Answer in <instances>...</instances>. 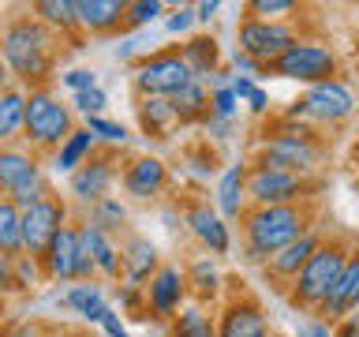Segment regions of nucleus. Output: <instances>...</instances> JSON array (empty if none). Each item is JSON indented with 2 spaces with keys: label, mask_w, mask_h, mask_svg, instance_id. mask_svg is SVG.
Here are the masks:
<instances>
[{
  "label": "nucleus",
  "mask_w": 359,
  "mask_h": 337,
  "mask_svg": "<svg viewBox=\"0 0 359 337\" xmlns=\"http://www.w3.org/2000/svg\"><path fill=\"white\" fill-rule=\"evenodd\" d=\"M232 67H236V75H262V67H258L255 60H251V56H243L240 49H232Z\"/></svg>",
  "instance_id": "obj_48"
},
{
  "label": "nucleus",
  "mask_w": 359,
  "mask_h": 337,
  "mask_svg": "<svg viewBox=\"0 0 359 337\" xmlns=\"http://www.w3.org/2000/svg\"><path fill=\"white\" fill-rule=\"evenodd\" d=\"M314 184L307 176L285 173V168H266V165H251L247 173V199L255 206H296V202L311 199Z\"/></svg>",
  "instance_id": "obj_10"
},
{
  "label": "nucleus",
  "mask_w": 359,
  "mask_h": 337,
  "mask_svg": "<svg viewBox=\"0 0 359 337\" xmlns=\"http://www.w3.org/2000/svg\"><path fill=\"white\" fill-rule=\"evenodd\" d=\"M217 337H269V322L258 303L251 300H232L221 311L217 322Z\"/></svg>",
  "instance_id": "obj_20"
},
{
  "label": "nucleus",
  "mask_w": 359,
  "mask_h": 337,
  "mask_svg": "<svg viewBox=\"0 0 359 337\" xmlns=\"http://www.w3.org/2000/svg\"><path fill=\"white\" fill-rule=\"evenodd\" d=\"M348 258H352V251H348L341 240L318 244V251L311 255V263L299 270L296 281H292L288 303H292V308H303V311H314V315H318V308L330 300V292L337 289V281H341Z\"/></svg>",
  "instance_id": "obj_3"
},
{
  "label": "nucleus",
  "mask_w": 359,
  "mask_h": 337,
  "mask_svg": "<svg viewBox=\"0 0 359 337\" xmlns=\"http://www.w3.org/2000/svg\"><path fill=\"white\" fill-rule=\"evenodd\" d=\"M112 184H116V157L112 154H94L86 165H79L75 173L67 176V195L90 210L94 202L109 199Z\"/></svg>",
  "instance_id": "obj_13"
},
{
  "label": "nucleus",
  "mask_w": 359,
  "mask_h": 337,
  "mask_svg": "<svg viewBox=\"0 0 359 337\" xmlns=\"http://www.w3.org/2000/svg\"><path fill=\"white\" fill-rule=\"evenodd\" d=\"M64 308H72L79 319H86L94 326H101V319L112 311L109 300H105V292H101L94 281H75V285L64 292Z\"/></svg>",
  "instance_id": "obj_27"
},
{
  "label": "nucleus",
  "mask_w": 359,
  "mask_h": 337,
  "mask_svg": "<svg viewBox=\"0 0 359 337\" xmlns=\"http://www.w3.org/2000/svg\"><path fill=\"white\" fill-rule=\"evenodd\" d=\"M296 0H247L243 19H262V22H280L288 11H296Z\"/></svg>",
  "instance_id": "obj_36"
},
{
  "label": "nucleus",
  "mask_w": 359,
  "mask_h": 337,
  "mask_svg": "<svg viewBox=\"0 0 359 337\" xmlns=\"http://www.w3.org/2000/svg\"><path fill=\"white\" fill-rule=\"evenodd\" d=\"M184 277H187V289L195 292L198 300H213L221 292V274H217V266H213V258H195L187 270H184Z\"/></svg>",
  "instance_id": "obj_32"
},
{
  "label": "nucleus",
  "mask_w": 359,
  "mask_h": 337,
  "mask_svg": "<svg viewBox=\"0 0 359 337\" xmlns=\"http://www.w3.org/2000/svg\"><path fill=\"white\" fill-rule=\"evenodd\" d=\"M240 221H243L247 263H258V266H266L280 247H288L303 232H311V213L303 202H296V206H251Z\"/></svg>",
  "instance_id": "obj_2"
},
{
  "label": "nucleus",
  "mask_w": 359,
  "mask_h": 337,
  "mask_svg": "<svg viewBox=\"0 0 359 337\" xmlns=\"http://www.w3.org/2000/svg\"><path fill=\"white\" fill-rule=\"evenodd\" d=\"M64 225H72V218H67V199H60L56 191L45 195L41 202H34L30 210H22V255L41 258Z\"/></svg>",
  "instance_id": "obj_11"
},
{
  "label": "nucleus",
  "mask_w": 359,
  "mask_h": 337,
  "mask_svg": "<svg viewBox=\"0 0 359 337\" xmlns=\"http://www.w3.org/2000/svg\"><path fill=\"white\" fill-rule=\"evenodd\" d=\"M83 221L112 236V232H120V229H123V221H128V206H123L116 195H109V199L94 202V206L86 210V218H83Z\"/></svg>",
  "instance_id": "obj_34"
},
{
  "label": "nucleus",
  "mask_w": 359,
  "mask_h": 337,
  "mask_svg": "<svg viewBox=\"0 0 359 337\" xmlns=\"http://www.w3.org/2000/svg\"><path fill=\"white\" fill-rule=\"evenodd\" d=\"M299 101L307 109V120H314V124H341L355 112V94L341 79H325V83L307 86Z\"/></svg>",
  "instance_id": "obj_12"
},
{
  "label": "nucleus",
  "mask_w": 359,
  "mask_h": 337,
  "mask_svg": "<svg viewBox=\"0 0 359 337\" xmlns=\"http://www.w3.org/2000/svg\"><path fill=\"white\" fill-rule=\"evenodd\" d=\"M255 90H258V83H255L251 75H232V94L240 98V101H247V98L255 94Z\"/></svg>",
  "instance_id": "obj_49"
},
{
  "label": "nucleus",
  "mask_w": 359,
  "mask_h": 337,
  "mask_svg": "<svg viewBox=\"0 0 359 337\" xmlns=\"http://www.w3.org/2000/svg\"><path fill=\"white\" fill-rule=\"evenodd\" d=\"M184 221H187L191 236H195L202 247H210V255H229L232 232H229V221H224L217 210H210V206H202V202H195V206H187Z\"/></svg>",
  "instance_id": "obj_17"
},
{
  "label": "nucleus",
  "mask_w": 359,
  "mask_h": 337,
  "mask_svg": "<svg viewBox=\"0 0 359 337\" xmlns=\"http://www.w3.org/2000/svg\"><path fill=\"white\" fill-rule=\"evenodd\" d=\"M116 300H120V308L135 311L146 300V289H139V285H116Z\"/></svg>",
  "instance_id": "obj_46"
},
{
  "label": "nucleus",
  "mask_w": 359,
  "mask_h": 337,
  "mask_svg": "<svg viewBox=\"0 0 359 337\" xmlns=\"http://www.w3.org/2000/svg\"><path fill=\"white\" fill-rule=\"evenodd\" d=\"M75 131V117L49 86L30 90L27 98V128H22V143L34 154H56L67 143V135Z\"/></svg>",
  "instance_id": "obj_5"
},
{
  "label": "nucleus",
  "mask_w": 359,
  "mask_h": 337,
  "mask_svg": "<svg viewBox=\"0 0 359 337\" xmlns=\"http://www.w3.org/2000/svg\"><path fill=\"white\" fill-rule=\"evenodd\" d=\"M8 86H15V83H11V72H8V64L0 60V94H4Z\"/></svg>",
  "instance_id": "obj_55"
},
{
  "label": "nucleus",
  "mask_w": 359,
  "mask_h": 337,
  "mask_svg": "<svg viewBox=\"0 0 359 337\" xmlns=\"http://www.w3.org/2000/svg\"><path fill=\"white\" fill-rule=\"evenodd\" d=\"M120 258H123V285L146 289V281L161 270V263H157V247L146 240V236H128L123 247H120Z\"/></svg>",
  "instance_id": "obj_22"
},
{
  "label": "nucleus",
  "mask_w": 359,
  "mask_h": 337,
  "mask_svg": "<svg viewBox=\"0 0 359 337\" xmlns=\"http://www.w3.org/2000/svg\"><path fill=\"white\" fill-rule=\"evenodd\" d=\"M247 109H251V112H255V117H262V112L269 109V94H266V90H262V86H258V90H255V94H251V98H247Z\"/></svg>",
  "instance_id": "obj_53"
},
{
  "label": "nucleus",
  "mask_w": 359,
  "mask_h": 337,
  "mask_svg": "<svg viewBox=\"0 0 359 337\" xmlns=\"http://www.w3.org/2000/svg\"><path fill=\"white\" fill-rule=\"evenodd\" d=\"M296 337H337V330L330 322H322V319H303L296 326Z\"/></svg>",
  "instance_id": "obj_45"
},
{
  "label": "nucleus",
  "mask_w": 359,
  "mask_h": 337,
  "mask_svg": "<svg viewBox=\"0 0 359 337\" xmlns=\"http://www.w3.org/2000/svg\"><path fill=\"white\" fill-rule=\"evenodd\" d=\"M79 236H83V247L90 251V258H94L97 274L105 281H120L123 277V258H120V247L112 244V236L94 229V225H86V221H79Z\"/></svg>",
  "instance_id": "obj_23"
},
{
  "label": "nucleus",
  "mask_w": 359,
  "mask_h": 337,
  "mask_svg": "<svg viewBox=\"0 0 359 337\" xmlns=\"http://www.w3.org/2000/svg\"><path fill=\"white\" fill-rule=\"evenodd\" d=\"M60 337H86V333H60Z\"/></svg>",
  "instance_id": "obj_56"
},
{
  "label": "nucleus",
  "mask_w": 359,
  "mask_h": 337,
  "mask_svg": "<svg viewBox=\"0 0 359 337\" xmlns=\"http://www.w3.org/2000/svg\"><path fill=\"white\" fill-rule=\"evenodd\" d=\"M0 251L19 258L22 255V210L0 195Z\"/></svg>",
  "instance_id": "obj_31"
},
{
  "label": "nucleus",
  "mask_w": 359,
  "mask_h": 337,
  "mask_svg": "<svg viewBox=\"0 0 359 337\" xmlns=\"http://www.w3.org/2000/svg\"><path fill=\"white\" fill-rule=\"evenodd\" d=\"M0 337H45L41 322H11L0 330Z\"/></svg>",
  "instance_id": "obj_47"
},
{
  "label": "nucleus",
  "mask_w": 359,
  "mask_h": 337,
  "mask_svg": "<svg viewBox=\"0 0 359 337\" xmlns=\"http://www.w3.org/2000/svg\"><path fill=\"white\" fill-rule=\"evenodd\" d=\"M101 330H105V337H131V333H128V326L120 322V315H116V311H109L105 319H101Z\"/></svg>",
  "instance_id": "obj_50"
},
{
  "label": "nucleus",
  "mask_w": 359,
  "mask_h": 337,
  "mask_svg": "<svg viewBox=\"0 0 359 337\" xmlns=\"http://www.w3.org/2000/svg\"><path fill=\"white\" fill-rule=\"evenodd\" d=\"M195 22H198V19H195V8H176L172 15L165 19V30H168V34H187Z\"/></svg>",
  "instance_id": "obj_44"
},
{
  "label": "nucleus",
  "mask_w": 359,
  "mask_h": 337,
  "mask_svg": "<svg viewBox=\"0 0 359 337\" xmlns=\"http://www.w3.org/2000/svg\"><path fill=\"white\" fill-rule=\"evenodd\" d=\"M172 105H176V112H180V120H184V124L206 120V117H210V86L195 79V83L184 86V90L172 98Z\"/></svg>",
  "instance_id": "obj_33"
},
{
  "label": "nucleus",
  "mask_w": 359,
  "mask_h": 337,
  "mask_svg": "<svg viewBox=\"0 0 359 337\" xmlns=\"http://www.w3.org/2000/svg\"><path fill=\"white\" fill-rule=\"evenodd\" d=\"M86 255L83 247V236H79V221L64 225L60 232H56V240L49 244V251L41 255V270L45 277L56 281V285H75V274H79V258Z\"/></svg>",
  "instance_id": "obj_14"
},
{
  "label": "nucleus",
  "mask_w": 359,
  "mask_h": 337,
  "mask_svg": "<svg viewBox=\"0 0 359 337\" xmlns=\"http://www.w3.org/2000/svg\"><path fill=\"white\" fill-rule=\"evenodd\" d=\"M60 86H67L72 94L94 90V86H97V72H94V67H72V72H64V75H60Z\"/></svg>",
  "instance_id": "obj_42"
},
{
  "label": "nucleus",
  "mask_w": 359,
  "mask_h": 337,
  "mask_svg": "<svg viewBox=\"0 0 359 337\" xmlns=\"http://www.w3.org/2000/svg\"><path fill=\"white\" fill-rule=\"evenodd\" d=\"M352 311H359V251L348 258V266H344L341 281H337V289L330 292V300L318 308V319L322 322H341Z\"/></svg>",
  "instance_id": "obj_19"
},
{
  "label": "nucleus",
  "mask_w": 359,
  "mask_h": 337,
  "mask_svg": "<svg viewBox=\"0 0 359 337\" xmlns=\"http://www.w3.org/2000/svg\"><path fill=\"white\" fill-rule=\"evenodd\" d=\"M131 83L139 90V98H176L184 86L195 83V75H191L180 49H165V53L142 56L131 72Z\"/></svg>",
  "instance_id": "obj_7"
},
{
  "label": "nucleus",
  "mask_w": 359,
  "mask_h": 337,
  "mask_svg": "<svg viewBox=\"0 0 359 337\" xmlns=\"http://www.w3.org/2000/svg\"><path fill=\"white\" fill-rule=\"evenodd\" d=\"M11 292H19V285H15V258L0 251V300L11 296Z\"/></svg>",
  "instance_id": "obj_43"
},
{
  "label": "nucleus",
  "mask_w": 359,
  "mask_h": 337,
  "mask_svg": "<svg viewBox=\"0 0 359 337\" xmlns=\"http://www.w3.org/2000/svg\"><path fill=\"white\" fill-rule=\"evenodd\" d=\"M120 184H123V195L135 199V202L157 199L168 187V165L154 154H139V157H131V161L123 165Z\"/></svg>",
  "instance_id": "obj_15"
},
{
  "label": "nucleus",
  "mask_w": 359,
  "mask_h": 337,
  "mask_svg": "<svg viewBox=\"0 0 359 337\" xmlns=\"http://www.w3.org/2000/svg\"><path fill=\"white\" fill-rule=\"evenodd\" d=\"M27 98H30V90H22V86H8L0 94V146H11L15 139H22V128H27Z\"/></svg>",
  "instance_id": "obj_25"
},
{
  "label": "nucleus",
  "mask_w": 359,
  "mask_h": 337,
  "mask_svg": "<svg viewBox=\"0 0 359 337\" xmlns=\"http://www.w3.org/2000/svg\"><path fill=\"white\" fill-rule=\"evenodd\" d=\"M318 161H322V143L314 139V131L296 128V124H285L280 131L262 135L255 146V165L285 168V173H296V176L314 173Z\"/></svg>",
  "instance_id": "obj_6"
},
{
  "label": "nucleus",
  "mask_w": 359,
  "mask_h": 337,
  "mask_svg": "<svg viewBox=\"0 0 359 337\" xmlns=\"http://www.w3.org/2000/svg\"><path fill=\"white\" fill-rule=\"evenodd\" d=\"M187 300V277L180 266H161L146 285V311H154L157 319H176V311H184Z\"/></svg>",
  "instance_id": "obj_16"
},
{
  "label": "nucleus",
  "mask_w": 359,
  "mask_h": 337,
  "mask_svg": "<svg viewBox=\"0 0 359 337\" xmlns=\"http://www.w3.org/2000/svg\"><path fill=\"white\" fill-rule=\"evenodd\" d=\"M86 128L97 135V143H109V146H123L128 143V128L109 117H86Z\"/></svg>",
  "instance_id": "obj_37"
},
{
  "label": "nucleus",
  "mask_w": 359,
  "mask_h": 337,
  "mask_svg": "<svg viewBox=\"0 0 359 337\" xmlns=\"http://www.w3.org/2000/svg\"><path fill=\"white\" fill-rule=\"evenodd\" d=\"M266 72L277 75V79H292V83L314 86V83H325V79L337 75V56H333L330 45H322V41H303V38H299L277 64H269Z\"/></svg>",
  "instance_id": "obj_9"
},
{
  "label": "nucleus",
  "mask_w": 359,
  "mask_h": 337,
  "mask_svg": "<svg viewBox=\"0 0 359 337\" xmlns=\"http://www.w3.org/2000/svg\"><path fill=\"white\" fill-rule=\"evenodd\" d=\"M41 277H45L41 258H30V255H19L15 258V285H19V292H30Z\"/></svg>",
  "instance_id": "obj_39"
},
{
  "label": "nucleus",
  "mask_w": 359,
  "mask_h": 337,
  "mask_svg": "<svg viewBox=\"0 0 359 337\" xmlns=\"http://www.w3.org/2000/svg\"><path fill=\"white\" fill-rule=\"evenodd\" d=\"M172 337H217V322L198 303H187L172 322Z\"/></svg>",
  "instance_id": "obj_35"
},
{
  "label": "nucleus",
  "mask_w": 359,
  "mask_h": 337,
  "mask_svg": "<svg viewBox=\"0 0 359 337\" xmlns=\"http://www.w3.org/2000/svg\"><path fill=\"white\" fill-rule=\"evenodd\" d=\"M243 101L232 94V86H224V90H213L210 94V117H217V120H236V112H240Z\"/></svg>",
  "instance_id": "obj_41"
},
{
  "label": "nucleus",
  "mask_w": 359,
  "mask_h": 337,
  "mask_svg": "<svg viewBox=\"0 0 359 337\" xmlns=\"http://www.w3.org/2000/svg\"><path fill=\"white\" fill-rule=\"evenodd\" d=\"M217 11H221L217 0H202V4H195V19H198V22H210Z\"/></svg>",
  "instance_id": "obj_54"
},
{
  "label": "nucleus",
  "mask_w": 359,
  "mask_h": 337,
  "mask_svg": "<svg viewBox=\"0 0 359 337\" xmlns=\"http://www.w3.org/2000/svg\"><path fill=\"white\" fill-rule=\"evenodd\" d=\"M30 11H34V19H41L53 34L79 30V8H75V0H38Z\"/></svg>",
  "instance_id": "obj_30"
},
{
  "label": "nucleus",
  "mask_w": 359,
  "mask_h": 337,
  "mask_svg": "<svg viewBox=\"0 0 359 337\" xmlns=\"http://www.w3.org/2000/svg\"><path fill=\"white\" fill-rule=\"evenodd\" d=\"M56 38H60V34H53L34 15H15L11 22H4V30H0V60L8 64L15 86L41 90L49 83L56 56H60Z\"/></svg>",
  "instance_id": "obj_1"
},
{
  "label": "nucleus",
  "mask_w": 359,
  "mask_h": 337,
  "mask_svg": "<svg viewBox=\"0 0 359 337\" xmlns=\"http://www.w3.org/2000/svg\"><path fill=\"white\" fill-rule=\"evenodd\" d=\"M0 195L11 199L19 210H30L34 202L53 195L49 180H45L41 154H34L27 143L0 146Z\"/></svg>",
  "instance_id": "obj_4"
},
{
  "label": "nucleus",
  "mask_w": 359,
  "mask_h": 337,
  "mask_svg": "<svg viewBox=\"0 0 359 337\" xmlns=\"http://www.w3.org/2000/svg\"><path fill=\"white\" fill-rule=\"evenodd\" d=\"M79 8V30L90 34H109L123 27L128 19V0H75Z\"/></svg>",
  "instance_id": "obj_24"
},
{
  "label": "nucleus",
  "mask_w": 359,
  "mask_h": 337,
  "mask_svg": "<svg viewBox=\"0 0 359 337\" xmlns=\"http://www.w3.org/2000/svg\"><path fill=\"white\" fill-rule=\"evenodd\" d=\"M139 120H142V131L154 135V139H168V131L176 124H184L172 98H139Z\"/></svg>",
  "instance_id": "obj_28"
},
{
  "label": "nucleus",
  "mask_w": 359,
  "mask_h": 337,
  "mask_svg": "<svg viewBox=\"0 0 359 337\" xmlns=\"http://www.w3.org/2000/svg\"><path fill=\"white\" fill-rule=\"evenodd\" d=\"M180 56L187 60L191 75L198 79V83H206L213 72H221V53H217V41L210 38V34H198V38H191L180 45Z\"/></svg>",
  "instance_id": "obj_29"
},
{
  "label": "nucleus",
  "mask_w": 359,
  "mask_h": 337,
  "mask_svg": "<svg viewBox=\"0 0 359 337\" xmlns=\"http://www.w3.org/2000/svg\"><path fill=\"white\" fill-rule=\"evenodd\" d=\"M94 150H97V135L83 124V128H75L72 135H67V143L53 154V173H67V176H72L79 165H86L90 157H94Z\"/></svg>",
  "instance_id": "obj_26"
},
{
  "label": "nucleus",
  "mask_w": 359,
  "mask_h": 337,
  "mask_svg": "<svg viewBox=\"0 0 359 337\" xmlns=\"http://www.w3.org/2000/svg\"><path fill=\"white\" fill-rule=\"evenodd\" d=\"M72 105L83 112V117H105L109 94L101 86H94V90H83V94H72Z\"/></svg>",
  "instance_id": "obj_40"
},
{
  "label": "nucleus",
  "mask_w": 359,
  "mask_h": 337,
  "mask_svg": "<svg viewBox=\"0 0 359 337\" xmlns=\"http://www.w3.org/2000/svg\"><path fill=\"white\" fill-rule=\"evenodd\" d=\"M157 15H165V4L161 0H131L128 4V27H150Z\"/></svg>",
  "instance_id": "obj_38"
},
{
  "label": "nucleus",
  "mask_w": 359,
  "mask_h": 337,
  "mask_svg": "<svg viewBox=\"0 0 359 337\" xmlns=\"http://www.w3.org/2000/svg\"><path fill=\"white\" fill-rule=\"evenodd\" d=\"M299 41V34L288 22H262V19H240L236 22V49L251 56L258 67H269L285 56L292 45Z\"/></svg>",
  "instance_id": "obj_8"
},
{
  "label": "nucleus",
  "mask_w": 359,
  "mask_h": 337,
  "mask_svg": "<svg viewBox=\"0 0 359 337\" xmlns=\"http://www.w3.org/2000/svg\"><path fill=\"white\" fill-rule=\"evenodd\" d=\"M202 124H206V131L213 135V139H229V135H232V120H217V117H206Z\"/></svg>",
  "instance_id": "obj_51"
},
{
  "label": "nucleus",
  "mask_w": 359,
  "mask_h": 337,
  "mask_svg": "<svg viewBox=\"0 0 359 337\" xmlns=\"http://www.w3.org/2000/svg\"><path fill=\"white\" fill-rule=\"evenodd\" d=\"M247 173H251V165L232 161L217 176L213 202H217V213H221L224 221H236V218H243V213H247Z\"/></svg>",
  "instance_id": "obj_18"
},
{
  "label": "nucleus",
  "mask_w": 359,
  "mask_h": 337,
  "mask_svg": "<svg viewBox=\"0 0 359 337\" xmlns=\"http://www.w3.org/2000/svg\"><path fill=\"white\" fill-rule=\"evenodd\" d=\"M337 337H359V311H352L348 319L337 322Z\"/></svg>",
  "instance_id": "obj_52"
},
{
  "label": "nucleus",
  "mask_w": 359,
  "mask_h": 337,
  "mask_svg": "<svg viewBox=\"0 0 359 337\" xmlns=\"http://www.w3.org/2000/svg\"><path fill=\"white\" fill-rule=\"evenodd\" d=\"M318 244H322V240H318V232H314V229L303 232L299 240H292L288 247H280V251L269 258V263H266V274L273 277V281H288V285H292V281L299 277V270L311 263V255L318 251Z\"/></svg>",
  "instance_id": "obj_21"
}]
</instances>
